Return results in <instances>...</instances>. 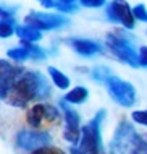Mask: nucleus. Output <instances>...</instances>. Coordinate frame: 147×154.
Here are the masks:
<instances>
[{"mask_svg":"<svg viewBox=\"0 0 147 154\" xmlns=\"http://www.w3.org/2000/svg\"><path fill=\"white\" fill-rule=\"evenodd\" d=\"M70 154H84V152L78 146H73V148H70Z\"/></svg>","mask_w":147,"mask_h":154,"instance_id":"26","label":"nucleus"},{"mask_svg":"<svg viewBox=\"0 0 147 154\" xmlns=\"http://www.w3.org/2000/svg\"><path fill=\"white\" fill-rule=\"evenodd\" d=\"M131 117H133V120L136 123L147 127V110H136V112H133V114H131Z\"/></svg>","mask_w":147,"mask_h":154,"instance_id":"19","label":"nucleus"},{"mask_svg":"<svg viewBox=\"0 0 147 154\" xmlns=\"http://www.w3.org/2000/svg\"><path fill=\"white\" fill-rule=\"evenodd\" d=\"M62 114L52 104L39 102L29 107L26 112V122L29 127L37 128L39 131H45V128H50L53 125L60 123Z\"/></svg>","mask_w":147,"mask_h":154,"instance_id":"3","label":"nucleus"},{"mask_svg":"<svg viewBox=\"0 0 147 154\" xmlns=\"http://www.w3.org/2000/svg\"><path fill=\"white\" fill-rule=\"evenodd\" d=\"M141 140H142V135H137L133 125L123 120L116 127V131L113 135V140L110 143V152L112 154H134Z\"/></svg>","mask_w":147,"mask_h":154,"instance_id":"2","label":"nucleus"},{"mask_svg":"<svg viewBox=\"0 0 147 154\" xmlns=\"http://www.w3.org/2000/svg\"><path fill=\"white\" fill-rule=\"evenodd\" d=\"M31 154H65L60 148H53V146H47V148H42L37 149V151L31 152Z\"/></svg>","mask_w":147,"mask_h":154,"instance_id":"21","label":"nucleus"},{"mask_svg":"<svg viewBox=\"0 0 147 154\" xmlns=\"http://www.w3.org/2000/svg\"><path fill=\"white\" fill-rule=\"evenodd\" d=\"M24 23L39 31H50L68 24V20L65 16L55 13H31L24 18Z\"/></svg>","mask_w":147,"mask_h":154,"instance_id":"10","label":"nucleus"},{"mask_svg":"<svg viewBox=\"0 0 147 154\" xmlns=\"http://www.w3.org/2000/svg\"><path fill=\"white\" fill-rule=\"evenodd\" d=\"M7 55L10 57L11 60H15V62H24V60L31 59V54H29V51H28L26 45H21V47H13V49H10V51L7 52Z\"/></svg>","mask_w":147,"mask_h":154,"instance_id":"15","label":"nucleus"},{"mask_svg":"<svg viewBox=\"0 0 147 154\" xmlns=\"http://www.w3.org/2000/svg\"><path fill=\"white\" fill-rule=\"evenodd\" d=\"M133 15H134V18H136V20L147 23V8H146V5H142V3L136 5L133 8Z\"/></svg>","mask_w":147,"mask_h":154,"instance_id":"18","label":"nucleus"},{"mask_svg":"<svg viewBox=\"0 0 147 154\" xmlns=\"http://www.w3.org/2000/svg\"><path fill=\"white\" fill-rule=\"evenodd\" d=\"M91 75L95 81H100V83H107L110 80V76H113L107 66H95V68H92Z\"/></svg>","mask_w":147,"mask_h":154,"instance_id":"16","label":"nucleus"},{"mask_svg":"<svg viewBox=\"0 0 147 154\" xmlns=\"http://www.w3.org/2000/svg\"><path fill=\"white\" fill-rule=\"evenodd\" d=\"M105 85H107V91L112 96V99L120 106L131 107L136 101V89L131 83L121 80L118 76H110V80Z\"/></svg>","mask_w":147,"mask_h":154,"instance_id":"6","label":"nucleus"},{"mask_svg":"<svg viewBox=\"0 0 147 154\" xmlns=\"http://www.w3.org/2000/svg\"><path fill=\"white\" fill-rule=\"evenodd\" d=\"M87 97H89V91H87V88H84V86H76V88H73L68 94L65 96L63 101L71 102V104H82Z\"/></svg>","mask_w":147,"mask_h":154,"instance_id":"13","label":"nucleus"},{"mask_svg":"<svg viewBox=\"0 0 147 154\" xmlns=\"http://www.w3.org/2000/svg\"><path fill=\"white\" fill-rule=\"evenodd\" d=\"M60 107L63 110V117H65V131H63V138L68 143H71L73 146L81 143V136H82V128L81 122H79V115L76 110H73L71 107L66 104V101L60 102Z\"/></svg>","mask_w":147,"mask_h":154,"instance_id":"8","label":"nucleus"},{"mask_svg":"<svg viewBox=\"0 0 147 154\" xmlns=\"http://www.w3.org/2000/svg\"><path fill=\"white\" fill-rule=\"evenodd\" d=\"M23 45L28 47L29 54H31V59H34V60L45 59V51H42L40 47H37V45H34V44H29V42H23Z\"/></svg>","mask_w":147,"mask_h":154,"instance_id":"17","label":"nucleus"},{"mask_svg":"<svg viewBox=\"0 0 147 154\" xmlns=\"http://www.w3.org/2000/svg\"><path fill=\"white\" fill-rule=\"evenodd\" d=\"M57 10L65 11V13H73V11H78V7L74 3H65V2H58L57 3Z\"/></svg>","mask_w":147,"mask_h":154,"instance_id":"20","label":"nucleus"},{"mask_svg":"<svg viewBox=\"0 0 147 154\" xmlns=\"http://www.w3.org/2000/svg\"><path fill=\"white\" fill-rule=\"evenodd\" d=\"M50 96V86L39 72L0 60V97L13 107H26Z\"/></svg>","mask_w":147,"mask_h":154,"instance_id":"1","label":"nucleus"},{"mask_svg":"<svg viewBox=\"0 0 147 154\" xmlns=\"http://www.w3.org/2000/svg\"><path fill=\"white\" fill-rule=\"evenodd\" d=\"M68 44L73 47V51L84 57H91L100 52V44L89 39H70Z\"/></svg>","mask_w":147,"mask_h":154,"instance_id":"11","label":"nucleus"},{"mask_svg":"<svg viewBox=\"0 0 147 154\" xmlns=\"http://www.w3.org/2000/svg\"><path fill=\"white\" fill-rule=\"evenodd\" d=\"M134 154H147V135H142V140Z\"/></svg>","mask_w":147,"mask_h":154,"instance_id":"23","label":"nucleus"},{"mask_svg":"<svg viewBox=\"0 0 147 154\" xmlns=\"http://www.w3.org/2000/svg\"><path fill=\"white\" fill-rule=\"evenodd\" d=\"M139 66H147V45L139 49Z\"/></svg>","mask_w":147,"mask_h":154,"instance_id":"24","label":"nucleus"},{"mask_svg":"<svg viewBox=\"0 0 147 154\" xmlns=\"http://www.w3.org/2000/svg\"><path fill=\"white\" fill-rule=\"evenodd\" d=\"M82 7H87V8H99L105 5V0H79Z\"/></svg>","mask_w":147,"mask_h":154,"instance_id":"22","label":"nucleus"},{"mask_svg":"<svg viewBox=\"0 0 147 154\" xmlns=\"http://www.w3.org/2000/svg\"><path fill=\"white\" fill-rule=\"evenodd\" d=\"M16 36L21 39V42H29V44H34L42 37L40 31L36 29L32 26H28V24H23V26L16 28Z\"/></svg>","mask_w":147,"mask_h":154,"instance_id":"12","label":"nucleus"},{"mask_svg":"<svg viewBox=\"0 0 147 154\" xmlns=\"http://www.w3.org/2000/svg\"><path fill=\"white\" fill-rule=\"evenodd\" d=\"M60 2H65V3H74V0H60Z\"/></svg>","mask_w":147,"mask_h":154,"instance_id":"27","label":"nucleus"},{"mask_svg":"<svg viewBox=\"0 0 147 154\" xmlns=\"http://www.w3.org/2000/svg\"><path fill=\"white\" fill-rule=\"evenodd\" d=\"M107 18L113 23L123 24L126 29H133L136 24V18L133 15V8L128 5L126 0H112L105 10Z\"/></svg>","mask_w":147,"mask_h":154,"instance_id":"7","label":"nucleus"},{"mask_svg":"<svg viewBox=\"0 0 147 154\" xmlns=\"http://www.w3.org/2000/svg\"><path fill=\"white\" fill-rule=\"evenodd\" d=\"M37 2L45 8H57V3L53 2V0H37Z\"/></svg>","mask_w":147,"mask_h":154,"instance_id":"25","label":"nucleus"},{"mask_svg":"<svg viewBox=\"0 0 147 154\" xmlns=\"http://www.w3.org/2000/svg\"><path fill=\"white\" fill-rule=\"evenodd\" d=\"M107 47L115 57L123 60L131 66H139V51H136L129 36H121L120 32H108L107 34Z\"/></svg>","mask_w":147,"mask_h":154,"instance_id":"5","label":"nucleus"},{"mask_svg":"<svg viewBox=\"0 0 147 154\" xmlns=\"http://www.w3.org/2000/svg\"><path fill=\"white\" fill-rule=\"evenodd\" d=\"M104 119H105V109H100L95 114V117L82 127L81 143H79L78 148L84 154H104L102 135H100V125H102Z\"/></svg>","mask_w":147,"mask_h":154,"instance_id":"4","label":"nucleus"},{"mask_svg":"<svg viewBox=\"0 0 147 154\" xmlns=\"http://www.w3.org/2000/svg\"><path fill=\"white\" fill-rule=\"evenodd\" d=\"M47 72L50 75V78H52L53 85L58 86V89H68L70 88V78L63 72H60V70L55 68V66H49Z\"/></svg>","mask_w":147,"mask_h":154,"instance_id":"14","label":"nucleus"},{"mask_svg":"<svg viewBox=\"0 0 147 154\" xmlns=\"http://www.w3.org/2000/svg\"><path fill=\"white\" fill-rule=\"evenodd\" d=\"M50 143V135L39 130H21L16 135V144L24 151L34 152L37 149L47 148Z\"/></svg>","mask_w":147,"mask_h":154,"instance_id":"9","label":"nucleus"}]
</instances>
